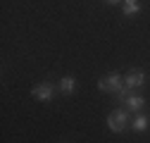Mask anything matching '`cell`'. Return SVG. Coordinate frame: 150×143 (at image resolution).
<instances>
[{"instance_id": "7a4b0ae2", "label": "cell", "mask_w": 150, "mask_h": 143, "mask_svg": "<svg viewBox=\"0 0 150 143\" xmlns=\"http://www.w3.org/2000/svg\"><path fill=\"white\" fill-rule=\"evenodd\" d=\"M126 124H129V115L124 110H115V112L107 117V127L115 131V134H122L126 129Z\"/></svg>"}, {"instance_id": "ba28073f", "label": "cell", "mask_w": 150, "mask_h": 143, "mask_svg": "<svg viewBox=\"0 0 150 143\" xmlns=\"http://www.w3.org/2000/svg\"><path fill=\"white\" fill-rule=\"evenodd\" d=\"M148 122H150V119H148L145 115H138V117L134 119V131H145V129H148Z\"/></svg>"}, {"instance_id": "3957f363", "label": "cell", "mask_w": 150, "mask_h": 143, "mask_svg": "<svg viewBox=\"0 0 150 143\" xmlns=\"http://www.w3.org/2000/svg\"><path fill=\"white\" fill-rule=\"evenodd\" d=\"M145 84V74L141 69H134V72H129V74L124 76V86L126 88H141Z\"/></svg>"}, {"instance_id": "277c9868", "label": "cell", "mask_w": 150, "mask_h": 143, "mask_svg": "<svg viewBox=\"0 0 150 143\" xmlns=\"http://www.w3.org/2000/svg\"><path fill=\"white\" fill-rule=\"evenodd\" d=\"M33 98H38V100H50L55 96V88L52 84H38V86H33Z\"/></svg>"}, {"instance_id": "6da1fadb", "label": "cell", "mask_w": 150, "mask_h": 143, "mask_svg": "<svg viewBox=\"0 0 150 143\" xmlns=\"http://www.w3.org/2000/svg\"><path fill=\"white\" fill-rule=\"evenodd\" d=\"M98 86H100V91H105V93H117L119 100H124V98H126V91H129V88L124 86V79H122L119 74H110V76L100 79Z\"/></svg>"}, {"instance_id": "52a82bcc", "label": "cell", "mask_w": 150, "mask_h": 143, "mask_svg": "<svg viewBox=\"0 0 150 143\" xmlns=\"http://www.w3.org/2000/svg\"><path fill=\"white\" fill-rule=\"evenodd\" d=\"M141 10V5H138V0H126L124 3V14L126 17H131V14H136Z\"/></svg>"}, {"instance_id": "8992f818", "label": "cell", "mask_w": 150, "mask_h": 143, "mask_svg": "<svg viewBox=\"0 0 150 143\" xmlns=\"http://www.w3.org/2000/svg\"><path fill=\"white\" fill-rule=\"evenodd\" d=\"M60 88H62V93L71 96V93H74V88H76V81H74L71 76H64V79L60 81Z\"/></svg>"}, {"instance_id": "9c48e42d", "label": "cell", "mask_w": 150, "mask_h": 143, "mask_svg": "<svg viewBox=\"0 0 150 143\" xmlns=\"http://www.w3.org/2000/svg\"><path fill=\"white\" fill-rule=\"evenodd\" d=\"M103 3H110V5H117V3H122V0H103Z\"/></svg>"}, {"instance_id": "5b68a950", "label": "cell", "mask_w": 150, "mask_h": 143, "mask_svg": "<svg viewBox=\"0 0 150 143\" xmlns=\"http://www.w3.org/2000/svg\"><path fill=\"white\" fill-rule=\"evenodd\" d=\"M124 105L129 107L131 112H138V110L145 107V98H143V96H126V98H124Z\"/></svg>"}]
</instances>
